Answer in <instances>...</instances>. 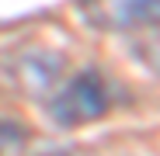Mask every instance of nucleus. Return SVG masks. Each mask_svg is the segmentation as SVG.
Masks as SVG:
<instances>
[{"mask_svg":"<svg viewBox=\"0 0 160 156\" xmlns=\"http://www.w3.org/2000/svg\"><path fill=\"white\" fill-rule=\"evenodd\" d=\"M104 111H108V90H104L101 76L94 69L70 76L56 90V97L49 101V118L59 128H77V125L98 121Z\"/></svg>","mask_w":160,"mask_h":156,"instance_id":"obj_1","label":"nucleus"},{"mask_svg":"<svg viewBox=\"0 0 160 156\" xmlns=\"http://www.w3.org/2000/svg\"><path fill=\"white\" fill-rule=\"evenodd\" d=\"M157 17V0H115L112 4V21L115 24H153Z\"/></svg>","mask_w":160,"mask_h":156,"instance_id":"obj_2","label":"nucleus"},{"mask_svg":"<svg viewBox=\"0 0 160 156\" xmlns=\"http://www.w3.org/2000/svg\"><path fill=\"white\" fill-rule=\"evenodd\" d=\"M56 156H70V153H56Z\"/></svg>","mask_w":160,"mask_h":156,"instance_id":"obj_3","label":"nucleus"}]
</instances>
